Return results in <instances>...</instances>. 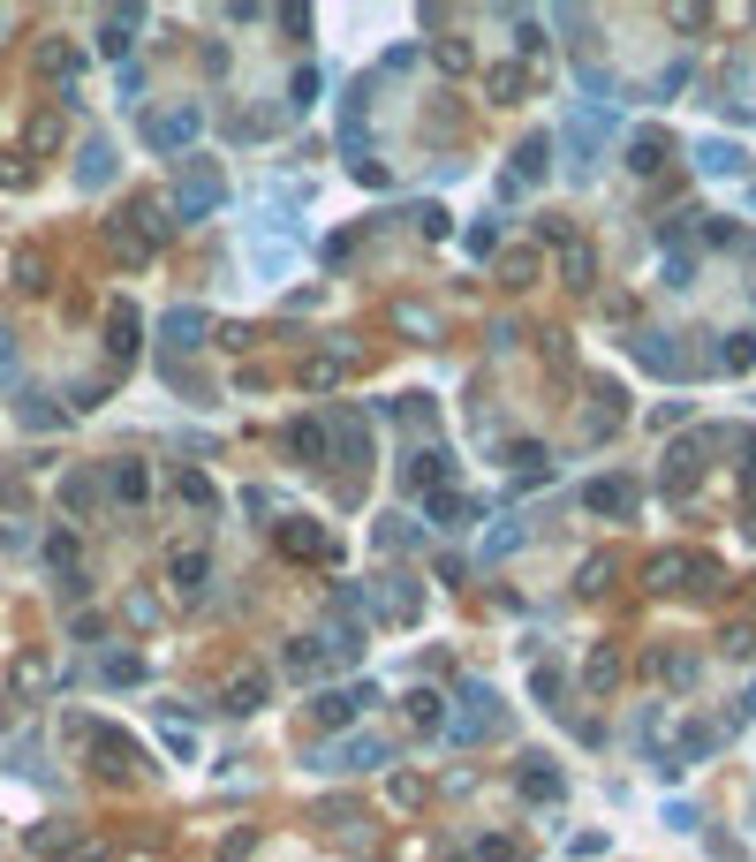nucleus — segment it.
<instances>
[{"label": "nucleus", "instance_id": "nucleus-1", "mask_svg": "<svg viewBox=\"0 0 756 862\" xmlns=\"http://www.w3.org/2000/svg\"><path fill=\"white\" fill-rule=\"evenodd\" d=\"M220 197H227L220 167L189 152V159H182V182H174V220H205V212H220Z\"/></svg>", "mask_w": 756, "mask_h": 862}, {"label": "nucleus", "instance_id": "nucleus-2", "mask_svg": "<svg viewBox=\"0 0 756 862\" xmlns=\"http://www.w3.org/2000/svg\"><path fill=\"white\" fill-rule=\"evenodd\" d=\"M492 734H499V696L484 681H462V711L447 719V742L469 749V742H492Z\"/></svg>", "mask_w": 756, "mask_h": 862}, {"label": "nucleus", "instance_id": "nucleus-3", "mask_svg": "<svg viewBox=\"0 0 756 862\" xmlns=\"http://www.w3.org/2000/svg\"><path fill=\"white\" fill-rule=\"evenodd\" d=\"M197 129H205V106H167V114H144V144H152V152H167V159H189Z\"/></svg>", "mask_w": 756, "mask_h": 862}, {"label": "nucleus", "instance_id": "nucleus-4", "mask_svg": "<svg viewBox=\"0 0 756 862\" xmlns=\"http://www.w3.org/2000/svg\"><path fill=\"white\" fill-rule=\"evenodd\" d=\"M605 129H613V114H605V106H590V114H575L567 121V174H575V182H583L590 167H598V144H605Z\"/></svg>", "mask_w": 756, "mask_h": 862}, {"label": "nucleus", "instance_id": "nucleus-5", "mask_svg": "<svg viewBox=\"0 0 756 862\" xmlns=\"http://www.w3.org/2000/svg\"><path fill=\"white\" fill-rule=\"evenodd\" d=\"M310 764H318V772H378V764H386V742H378V734H348L341 749H310Z\"/></svg>", "mask_w": 756, "mask_h": 862}, {"label": "nucleus", "instance_id": "nucleus-6", "mask_svg": "<svg viewBox=\"0 0 756 862\" xmlns=\"http://www.w3.org/2000/svg\"><path fill=\"white\" fill-rule=\"evenodd\" d=\"M636 477H590L583 484V515H605V522H620V515H636Z\"/></svg>", "mask_w": 756, "mask_h": 862}, {"label": "nucleus", "instance_id": "nucleus-7", "mask_svg": "<svg viewBox=\"0 0 756 862\" xmlns=\"http://www.w3.org/2000/svg\"><path fill=\"white\" fill-rule=\"evenodd\" d=\"M628 356L643 363V371H651V379H688V356L681 348H673V333H636V341H628Z\"/></svg>", "mask_w": 756, "mask_h": 862}, {"label": "nucleus", "instance_id": "nucleus-8", "mask_svg": "<svg viewBox=\"0 0 756 862\" xmlns=\"http://www.w3.org/2000/svg\"><path fill=\"white\" fill-rule=\"evenodd\" d=\"M681 575H696V583H719V568H711V560H696V552H651L643 583H651V590H681Z\"/></svg>", "mask_w": 756, "mask_h": 862}, {"label": "nucleus", "instance_id": "nucleus-9", "mask_svg": "<svg viewBox=\"0 0 756 862\" xmlns=\"http://www.w3.org/2000/svg\"><path fill=\"white\" fill-rule=\"evenodd\" d=\"M205 333H212V318H205V311H189V303H182V311H167V318H159V341H167L174 356L205 348Z\"/></svg>", "mask_w": 756, "mask_h": 862}, {"label": "nucleus", "instance_id": "nucleus-10", "mask_svg": "<svg viewBox=\"0 0 756 862\" xmlns=\"http://www.w3.org/2000/svg\"><path fill=\"white\" fill-rule=\"evenodd\" d=\"M280 552H288V560H326V552H333V537L318 530V522L288 515V522H280Z\"/></svg>", "mask_w": 756, "mask_h": 862}, {"label": "nucleus", "instance_id": "nucleus-11", "mask_svg": "<svg viewBox=\"0 0 756 862\" xmlns=\"http://www.w3.org/2000/svg\"><path fill=\"white\" fill-rule=\"evenodd\" d=\"M424 515L439 522V530H469V522L484 515V500H469V492H424Z\"/></svg>", "mask_w": 756, "mask_h": 862}, {"label": "nucleus", "instance_id": "nucleus-12", "mask_svg": "<svg viewBox=\"0 0 756 862\" xmlns=\"http://www.w3.org/2000/svg\"><path fill=\"white\" fill-rule=\"evenodd\" d=\"M280 439H288V454H295V462H310V469H318V462L333 454V439H326V424H318V416H295V424L280 431Z\"/></svg>", "mask_w": 756, "mask_h": 862}, {"label": "nucleus", "instance_id": "nucleus-13", "mask_svg": "<svg viewBox=\"0 0 756 862\" xmlns=\"http://www.w3.org/2000/svg\"><path fill=\"white\" fill-rule=\"evenodd\" d=\"M741 167H749V152H741L734 137H696V174H719L726 182V174H741Z\"/></svg>", "mask_w": 756, "mask_h": 862}, {"label": "nucleus", "instance_id": "nucleus-14", "mask_svg": "<svg viewBox=\"0 0 756 862\" xmlns=\"http://www.w3.org/2000/svg\"><path fill=\"white\" fill-rule=\"evenodd\" d=\"M515 787L530 794V802H560L567 794V779L552 772V757H522V772H515Z\"/></svg>", "mask_w": 756, "mask_h": 862}, {"label": "nucleus", "instance_id": "nucleus-15", "mask_svg": "<svg viewBox=\"0 0 756 862\" xmlns=\"http://www.w3.org/2000/svg\"><path fill=\"white\" fill-rule=\"evenodd\" d=\"M137 341H144L137 303H114V311H106V348H114V356H137Z\"/></svg>", "mask_w": 756, "mask_h": 862}, {"label": "nucleus", "instance_id": "nucleus-16", "mask_svg": "<svg viewBox=\"0 0 756 862\" xmlns=\"http://www.w3.org/2000/svg\"><path fill=\"white\" fill-rule=\"evenodd\" d=\"M265 696H273V681H265V673H235L220 704L235 711V719H250V711H265Z\"/></svg>", "mask_w": 756, "mask_h": 862}, {"label": "nucleus", "instance_id": "nucleus-17", "mask_svg": "<svg viewBox=\"0 0 756 862\" xmlns=\"http://www.w3.org/2000/svg\"><path fill=\"white\" fill-rule=\"evenodd\" d=\"M447 469H454V454H447V447H424L409 469H401V492H431V484L447 477Z\"/></svg>", "mask_w": 756, "mask_h": 862}, {"label": "nucleus", "instance_id": "nucleus-18", "mask_svg": "<svg viewBox=\"0 0 756 862\" xmlns=\"http://www.w3.org/2000/svg\"><path fill=\"white\" fill-rule=\"evenodd\" d=\"M137 23H144V8H114V16L99 23V53H106V61H121V53H129V38H137Z\"/></svg>", "mask_w": 756, "mask_h": 862}, {"label": "nucleus", "instance_id": "nucleus-19", "mask_svg": "<svg viewBox=\"0 0 756 862\" xmlns=\"http://www.w3.org/2000/svg\"><path fill=\"white\" fill-rule=\"evenodd\" d=\"M106 484H114L121 507H144V500H152V469H144V462H114V477H106Z\"/></svg>", "mask_w": 756, "mask_h": 862}, {"label": "nucleus", "instance_id": "nucleus-20", "mask_svg": "<svg viewBox=\"0 0 756 862\" xmlns=\"http://www.w3.org/2000/svg\"><path fill=\"white\" fill-rule=\"evenodd\" d=\"M318 651H326L333 666H356V658H363V628L356 621H333L326 636H318Z\"/></svg>", "mask_w": 756, "mask_h": 862}, {"label": "nucleus", "instance_id": "nucleus-21", "mask_svg": "<svg viewBox=\"0 0 756 862\" xmlns=\"http://www.w3.org/2000/svg\"><path fill=\"white\" fill-rule=\"evenodd\" d=\"M552 174V137H522L515 144V182H545Z\"/></svg>", "mask_w": 756, "mask_h": 862}, {"label": "nucleus", "instance_id": "nucleus-22", "mask_svg": "<svg viewBox=\"0 0 756 862\" xmlns=\"http://www.w3.org/2000/svg\"><path fill=\"white\" fill-rule=\"evenodd\" d=\"M76 182H84V190H106V182H114V144H84V159H76Z\"/></svg>", "mask_w": 756, "mask_h": 862}, {"label": "nucleus", "instance_id": "nucleus-23", "mask_svg": "<svg viewBox=\"0 0 756 862\" xmlns=\"http://www.w3.org/2000/svg\"><path fill=\"white\" fill-rule=\"evenodd\" d=\"M167 575H174V590H205V583H212V560H205L197 545H182V552L167 560Z\"/></svg>", "mask_w": 756, "mask_h": 862}, {"label": "nucleus", "instance_id": "nucleus-24", "mask_svg": "<svg viewBox=\"0 0 756 862\" xmlns=\"http://www.w3.org/2000/svg\"><path fill=\"white\" fill-rule=\"evenodd\" d=\"M401 704H409V719L424 726V734H447V696H439V689H409Z\"/></svg>", "mask_w": 756, "mask_h": 862}, {"label": "nucleus", "instance_id": "nucleus-25", "mask_svg": "<svg viewBox=\"0 0 756 862\" xmlns=\"http://www.w3.org/2000/svg\"><path fill=\"white\" fill-rule=\"evenodd\" d=\"M91 749L106 757V772H114V779H129V757H137V749H129V734H114V726H91Z\"/></svg>", "mask_w": 756, "mask_h": 862}, {"label": "nucleus", "instance_id": "nucleus-26", "mask_svg": "<svg viewBox=\"0 0 756 862\" xmlns=\"http://www.w3.org/2000/svg\"><path fill=\"white\" fill-rule=\"evenodd\" d=\"M628 167L658 174V167H666V137H658V129H636V137H628Z\"/></svg>", "mask_w": 756, "mask_h": 862}, {"label": "nucleus", "instance_id": "nucleus-27", "mask_svg": "<svg viewBox=\"0 0 756 862\" xmlns=\"http://www.w3.org/2000/svg\"><path fill=\"white\" fill-rule=\"evenodd\" d=\"M363 719V704H356V689H318V726H356Z\"/></svg>", "mask_w": 756, "mask_h": 862}, {"label": "nucleus", "instance_id": "nucleus-28", "mask_svg": "<svg viewBox=\"0 0 756 862\" xmlns=\"http://www.w3.org/2000/svg\"><path fill=\"white\" fill-rule=\"evenodd\" d=\"M318 666H326V651H318V636H303V643H288V651H280V673H295V681H310Z\"/></svg>", "mask_w": 756, "mask_h": 862}, {"label": "nucleus", "instance_id": "nucleus-29", "mask_svg": "<svg viewBox=\"0 0 756 862\" xmlns=\"http://www.w3.org/2000/svg\"><path fill=\"white\" fill-rule=\"evenodd\" d=\"M613 681H620V651L605 643V651H590V666H583V689H590V696H605Z\"/></svg>", "mask_w": 756, "mask_h": 862}, {"label": "nucleus", "instance_id": "nucleus-30", "mask_svg": "<svg viewBox=\"0 0 756 862\" xmlns=\"http://www.w3.org/2000/svg\"><path fill=\"white\" fill-rule=\"evenodd\" d=\"M99 681H106V689H137V681H144V658H137V651H114V658L99 666Z\"/></svg>", "mask_w": 756, "mask_h": 862}, {"label": "nucleus", "instance_id": "nucleus-31", "mask_svg": "<svg viewBox=\"0 0 756 862\" xmlns=\"http://www.w3.org/2000/svg\"><path fill=\"white\" fill-rule=\"evenodd\" d=\"M719 363H726V371H756V326H741V333H726V348H719Z\"/></svg>", "mask_w": 756, "mask_h": 862}, {"label": "nucleus", "instance_id": "nucleus-32", "mask_svg": "<svg viewBox=\"0 0 756 862\" xmlns=\"http://www.w3.org/2000/svg\"><path fill=\"white\" fill-rule=\"evenodd\" d=\"M174 492H182L189 507H220V484H212L205 469H182V477H174Z\"/></svg>", "mask_w": 756, "mask_h": 862}, {"label": "nucleus", "instance_id": "nucleus-33", "mask_svg": "<svg viewBox=\"0 0 756 862\" xmlns=\"http://www.w3.org/2000/svg\"><path fill=\"white\" fill-rule=\"evenodd\" d=\"M318 91H326V76H318V69H295V84H288V114H310V106H318Z\"/></svg>", "mask_w": 756, "mask_h": 862}, {"label": "nucleus", "instance_id": "nucleus-34", "mask_svg": "<svg viewBox=\"0 0 756 862\" xmlns=\"http://www.w3.org/2000/svg\"><path fill=\"white\" fill-rule=\"evenodd\" d=\"M530 696H537V704H552V711H560V696H567V673H560V666H537V673H530Z\"/></svg>", "mask_w": 756, "mask_h": 862}, {"label": "nucleus", "instance_id": "nucleus-35", "mask_svg": "<svg viewBox=\"0 0 756 862\" xmlns=\"http://www.w3.org/2000/svg\"><path fill=\"white\" fill-rule=\"evenodd\" d=\"M560 273H567V288H590V273H598V258H590L583 242H567V258H560Z\"/></svg>", "mask_w": 756, "mask_h": 862}, {"label": "nucleus", "instance_id": "nucleus-36", "mask_svg": "<svg viewBox=\"0 0 756 862\" xmlns=\"http://www.w3.org/2000/svg\"><path fill=\"white\" fill-rule=\"evenodd\" d=\"M38 69H46V76H76L84 53H76V46H38Z\"/></svg>", "mask_w": 756, "mask_h": 862}, {"label": "nucleus", "instance_id": "nucleus-37", "mask_svg": "<svg viewBox=\"0 0 756 862\" xmlns=\"http://www.w3.org/2000/svg\"><path fill=\"white\" fill-rule=\"evenodd\" d=\"M575 583H583V590H605V583H613V552H590L583 568H575Z\"/></svg>", "mask_w": 756, "mask_h": 862}, {"label": "nucleus", "instance_id": "nucleus-38", "mask_svg": "<svg viewBox=\"0 0 756 862\" xmlns=\"http://www.w3.org/2000/svg\"><path fill=\"white\" fill-rule=\"evenodd\" d=\"M46 568L76 575V537H69V530H53V537H46Z\"/></svg>", "mask_w": 756, "mask_h": 862}, {"label": "nucleus", "instance_id": "nucleus-39", "mask_svg": "<svg viewBox=\"0 0 756 862\" xmlns=\"http://www.w3.org/2000/svg\"><path fill=\"white\" fill-rule=\"evenodd\" d=\"M704 242H711V250H741V227L719 220V212H704Z\"/></svg>", "mask_w": 756, "mask_h": 862}, {"label": "nucleus", "instance_id": "nucleus-40", "mask_svg": "<svg viewBox=\"0 0 756 862\" xmlns=\"http://www.w3.org/2000/svg\"><path fill=\"white\" fill-rule=\"evenodd\" d=\"M23 424H31V431H53V424H61V409H53L46 394H23Z\"/></svg>", "mask_w": 756, "mask_h": 862}, {"label": "nucleus", "instance_id": "nucleus-41", "mask_svg": "<svg viewBox=\"0 0 756 862\" xmlns=\"http://www.w3.org/2000/svg\"><path fill=\"white\" fill-rule=\"evenodd\" d=\"M515 53H545V16H515Z\"/></svg>", "mask_w": 756, "mask_h": 862}, {"label": "nucleus", "instance_id": "nucleus-42", "mask_svg": "<svg viewBox=\"0 0 756 862\" xmlns=\"http://www.w3.org/2000/svg\"><path fill=\"white\" fill-rule=\"evenodd\" d=\"M462 250H469V258H492V250H499V220H477V227H469V242H462Z\"/></svg>", "mask_w": 756, "mask_h": 862}, {"label": "nucleus", "instance_id": "nucleus-43", "mask_svg": "<svg viewBox=\"0 0 756 862\" xmlns=\"http://www.w3.org/2000/svg\"><path fill=\"white\" fill-rule=\"evenodd\" d=\"M378 545H401V552H416V545H424V530H416V522H386V530H378Z\"/></svg>", "mask_w": 756, "mask_h": 862}, {"label": "nucleus", "instance_id": "nucleus-44", "mask_svg": "<svg viewBox=\"0 0 756 862\" xmlns=\"http://www.w3.org/2000/svg\"><path fill=\"white\" fill-rule=\"evenodd\" d=\"M69 847V825H31V855H61Z\"/></svg>", "mask_w": 756, "mask_h": 862}, {"label": "nucleus", "instance_id": "nucleus-45", "mask_svg": "<svg viewBox=\"0 0 756 862\" xmlns=\"http://www.w3.org/2000/svg\"><path fill=\"white\" fill-rule=\"evenodd\" d=\"M333 379H341V356H318V363H310V371H303V386H310V394H326Z\"/></svg>", "mask_w": 756, "mask_h": 862}, {"label": "nucleus", "instance_id": "nucleus-46", "mask_svg": "<svg viewBox=\"0 0 756 862\" xmlns=\"http://www.w3.org/2000/svg\"><path fill=\"white\" fill-rule=\"evenodd\" d=\"M61 500H69V507H91V500H99V477H84V469H76V477L61 484Z\"/></svg>", "mask_w": 756, "mask_h": 862}, {"label": "nucleus", "instance_id": "nucleus-47", "mask_svg": "<svg viewBox=\"0 0 756 862\" xmlns=\"http://www.w3.org/2000/svg\"><path fill=\"white\" fill-rule=\"evenodd\" d=\"M522 537H530V530H522V522H499V530H492V545H484V552H492V560H507V552L522 545Z\"/></svg>", "mask_w": 756, "mask_h": 862}, {"label": "nucleus", "instance_id": "nucleus-48", "mask_svg": "<svg viewBox=\"0 0 756 862\" xmlns=\"http://www.w3.org/2000/svg\"><path fill=\"white\" fill-rule=\"evenodd\" d=\"M484 91H492V99L507 106V99H515V91H522V69H492V76H484Z\"/></svg>", "mask_w": 756, "mask_h": 862}, {"label": "nucleus", "instance_id": "nucleus-49", "mask_svg": "<svg viewBox=\"0 0 756 862\" xmlns=\"http://www.w3.org/2000/svg\"><path fill=\"white\" fill-rule=\"evenodd\" d=\"M477 862H515V840H507V832H484V840H477Z\"/></svg>", "mask_w": 756, "mask_h": 862}, {"label": "nucleus", "instance_id": "nucleus-50", "mask_svg": "<svg viewBox=\"0 0 756 862\" xmlns=\"http://www.w3.org/2000/svg\"><path fill=\"white\" fill-rule=\"evenodd\" d=\"M499 273L522 288V280H537V258H530V250H515V258H499Z\"/></svg>", "mask_w": 756, "mask_h": 862}, {"label": "nucleus", "instance_id": "nucleus-51", "mask_svg": "<svg viewBox=\"0 0 756 862\" xmlns=\"http://www.w3.org/2000/svg\"><path fill=\"white\" fill-rule=\"evenodd\" d=\"M688 273H696V258H688V250H673V258H666V288H688Z\"/></svg>", "mask_w": 756, "mask_h": 862}, {"label": "nucleus", "instance_id": "nucleus-52", "mask_svg": "<svg viewBox=\"0 0 756 862\" xmlns=\"http://www.w3.org/2000/svg\"><path fill=\"white\" fill-rule=\"evenodd\" d=\"M0 379H16V348H8V333H0Z\"/></svg>", "mask_w": 756, "mask_h": 862}, {"label": "nucleus", "instance_id": "nucleus-53", "mask_svg": "<svg viewBox=\"0 0 756 862\" xmlns=\"http://www.w3.org/2000/svg\"><path fill=\"white\" fill-rule=\"evenodd\" d=\"M749 462H756V439H749Z\"/></svg>", "mask_w": 756, "mask_h": 862}]
</instances>
